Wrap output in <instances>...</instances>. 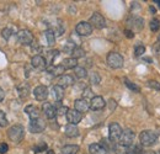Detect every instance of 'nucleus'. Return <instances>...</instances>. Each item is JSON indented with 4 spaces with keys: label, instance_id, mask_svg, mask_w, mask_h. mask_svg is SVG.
<instances>
[{
    "label": "nucleus",
    "instance_id": "nucleus-1",
    "mask_svg": "<svg viewBox=\"0 0 160 154\" xmlns=\"http://www.w3.org/2000/svg\"><path fill=\"white\" fill-rule=\"evenodd\" d=\"M8 136L12 142L20 143L21 141L23 139V137H25V130H23V127L21 125H14L12 127L9 128Z\"/></svg>",
    "mask_w": 160,
    "mask_h": 154
},
{
    "label": "nucleus",
    "instance_id": "nucleus-2",
    "mask_svg": "<svg viewBox=\"0 0 160 154\" xmlns=\"http://www.w3.org/2000/svg\"><path fill=\"white\" fill-rule=\"evenodd\" d=\"M157 139H158L157 133L153 132V131H149V130L143 131L139 135L140 144L144 146V147H150V146H153V144L157 142Z\"/></svg>",
    "mask_w": 160,
    "mask_h": 154
},
{
    "label": "nucleus",
    "instance_id": "nucleus-3",
    "mask_svg": "<svg viewBox=\"0 0 160 154\" xmlns=\"http://www.w3.org/2000/svg\"><path fill=\"white\" fill-rule=\"evenodd\" d=\"M123 57L117 52H110L107 54V64L112 68V69H118L123 67Z\"/></svg>",
    "mask_w": 160,
    "mask_h": 154
},
{
    "label": "nucleus",
    "instance_id": "nucleus-4",
    "mask_svg": "<svg viewBox=\"0 0 160 154\" xmlns=\"http://www.w3.org/2000/svg\"><path fill=\"white\" fill-rule=\"evenodd\" d=\"M134 138H136L134 132L127 128V130L122 131V135H121V138L118 142H120L121 146H123V147H131L133 144V142H134Z\"/></svg>",
    "mask_w": 160,
    "mask_h": 154
},
{
    "label": "nucleus",
    "instance_id": "nucleus-5",
    "mask_svg": "<svg viewBox=\"0 0 160 154\" xmlns=\"http://www.w3.org/2000/svg\"><path fill=\"white\" fill-rule=\"evenodd\" d=\"M121 135H122V128H121L120 125L116 123V122L111 123L110 127H108V138H110V141L112 143L118 142L121 138Z\"/></svg>",
    "mask_w": 160,
    "mask_h": 154
},
{
    "label": "nucleus",
    "instance_id": "nucleus-6",
    "mask_svg": "<svg viewBox=\"0 0 160 154\" xmlns=\"http://www.w3.org/2000/svg\"><path fill=\"white\" fill-rule=\"evenodd\" d=\"M89 23H90L92 27L99 28V30L106 27V20H105V18H103L101 14H99V13H95V14L91 15V18L89 20Z\"/></svg>",
    "mask_w": 160,
    "mask_h": 154
},
{
    "label": "nucleus",
    "instance_id": "nucleus-7",
    "mask_svg": "<svg viewBox=\"0 0 160 154\" xmlns=\"http://www.w3.org/2000/svg\"><path fill=\"white\" fill-rule=\"evenodd\" d=\"M18 41L23 46H28L33 43V35L28 30H21L18 32Z\"/></svg>",
    "mask_w": 160,
    "mask_h": 154
},
{
    "label": "nucleus",
    "instance_id": "nucleus-8",
    "mask_svg": "<svg viewBox=\"0 0 160 154\" xmlns=\"http://www.w3.org/2000/svg\"><path fill=\"white\" fill-rule=\"evenodd\" d=\"M46 128V122L42 118H37V120H31L30 125H28V130L32 133H41L43 132Z\"/></svg>",
    "mask_w": 160,
    "mask_h": 154
},
{
    "label": "nucleus",
    "instance_id": "nucleus-9",
    "mask_svg": "<svg viewBox=\"0 0 160 154\" xmlns=\"http://www.w3.org/2000/svg\"><path fill=\"white\" fill-rule=\"evenodd\" d=\"M75 31H77V33L80 35V36H89V35H91V32H92V26H91L89 22L81 21V22H79V23L77 25Z\"/></svg>",
    "mask_w": 160,
    "mask_h": 154
},
{
    "label": "nucleus",
    "instance_id": "nucleus-10",
    "mask_svg": "<svg viewBox=\"0 0 160 154\" xmlns=\"http://www.w3.org/2000/svg\"><path fill=\"white\" fill-rule=\"evenodd\" d=\"M31 64H32L33 68L40 69V70H43V69H47V64H48V63H47L46 58L40 56V54H37V56L32 57V59H31Z\"/></svg>",
    "mask_w": 160,
    "mask_h": 154
},
{
    "label": "nucleus",
    "instance_id": "nucleus-11",
    "mask_svg": "<svg viewBox=\"0 0 160 154\" xmlns=\"http://www.w3.org/2000/svg\"><path fill=\"white\" fill-rule=\"evenodd\" d=\"M33 95H35L37 101H44L48 97V89H47V86H44V85L36 86L35 90H33Z\"/></svg>",
    "mask_w": 160,
    "mask_h": 154
},
{
    "label": "nucleus",
    "instance_id": "nucleus-12",
    "mask_svg": "<svg viewBox=\"0 0 160 154\" xmlns=\"http://www.w3.org/2000/svg\"><path fill=\"white\" fill-rule=\"evenodd\" d=\"M89 109H90V102L88 100H85V99H78V100H75V102H74V110L79 111L80 114H84Z\"/></svg>",
    "mask_w": 160,
    "mask_h": 154
},
{
    "label": "nucleus",
    "instance_id": "nucleus-13",
    "mask_svg": "<svg viewBox=\"0 0 160 154\" xmlns=\"http://www.w3.org/2000/svg\"><path fill=\"white\" fill-rule=\"evenodd\" d=\"M42 110H43V114L46 115V117L49 118V120H52L57 116V109L49 102H44L42 105Z\"/></svg>",
    "mask_w": 160,
    "mask_h": 154
},
{
    "label": "nucleus",
    "instance_id": "nucleus-14",
    "mask_svg": "<svg viewBox=\"0 0 160 154\" xmlns=\"http://www.w3.org/2000/svg\"><path fill=\"white\" fill-rule=\"evenodd\" d=\"M81 118H82V114H80L77 110H69L67 114V120L72 125H78L81 121Z\"/></svg>",
    "mask_w": 160,
    "mask_h": 154
},
{
    "label": "nucleus",
    "instance_id": "nucleus-15",
    "mask_svg": "<svg viewBox=\"0 0 160 154\" xmlns=\"http://www.w3.org/2000/svg\"><path fill=\"white\" fill-rule=\"evenodd\" d=\"M105 105H106V102H105L102 96H95L94 99L90 100V109L94 110V111L102 110L105 107Z\"/></svg>",
    "mask_w": 160,
    "mask_h": 154
},
{
    "label": "nucleus",
    "instance_id": "nucleus-16",
    "mask_svg": "<svg viewBox=\"0 0 160 154\" xmlns=\"http://www.w3.org/2000/svg\"><path fill=\"white\" fill-rule=\"evenodd\" d=\"M57 81H58L57 85H59L62 88H68V86H72L74 84V78L72 75H68V74H63L58 78Z\"/></svg>",
    "mask_w": 160,
    "mask_h": 154
},
{
    "label": "nucleus",
    "instance_id": "nucleus-17",
    "mask_svg": "<svg viewBox=\"0 0 160 154\" xmlns=\"http://www.w3.org/2000/svg\"><path fill=\"white\" fill-rule=\"evenodd\" d=\"M25 112L28 115L31 120H37L40 118V110L35 106V105H28L25 107Z\"/></svg>",
    "mask_w": 160,
    "mask_h": 154
},
{
    "label": "nucleus",
    "instance_id": "nucleus-18",
    "mask_svg": "<svg viewBox=\"0 0 160 154\" xmlns=\"http://www.w3.org/2000/svg\"><path fill=\"white\" fill-rule=\"evenodd\" d=\"M51 75H53V77H60V75H63V73H64V68H63V65L59 64V65H49V67H47V69H46Z\"/></svg>",
    "mask_w": 160,
    "mask_h": 154
},
{
    "label": "nucleus",
    "instance_id": "nucleus-19",
    "mask_svg": "<svg viewBox=\"0 0 160 154\" xmlns=\"http://www.w3.org/2000/svg\"><path fill=\"white\" fill-rule=\"evenodd\" d=\"M64 133H65V136L73 138V137L79 136V128L77 127V125H72V123H69V125L65 126V128H64Z\"/></svg>",
    "mask_w": 160,
    "mask_h": 154
},
{
    "label": "nucleus",
    "instance_id": "nucleus-20",
    "mask_svg": "<svg viewBox=\"0 0 160 154\" xmlns=\"http://www.w3.org/2000/svg\"><path fill=\"white\" fill-rule=\"evenodd\" d=\"M90 154H107V151L101 146L100 143H92L89 146Z\"/></svg>",
    "mask_w": 160,
    "mask_h": 154
},
{
    "label": "nucleus",
    "instance_id": "nucleus-21",
    "mask_svg": "<svg viewBox=\"0 0 160 154\" xmlns=\"http://www.w3.org/2000/svg\"><path fill=\"white\" fill-rule=\"evenodd\" d=\"M60 64L63 65L64 69H73V68L75 69V68L78 67V60H77L75 58H67V59H64Z\"/></svg>",
    "mask_w": 160,
    "mask_h": 154
},
{
    "label": "nucleus",
    "instance_id": "nucleus-22",
    "mask_svg": "<svg viewBox=\"0 0 160 154\" xmlns=\"http://www.w3.org/2000/svg\"><path fill=\"white\" fill-rule=\"evenodd\" d=\"M52 95L57 101H60L64 97V88H62L59 85H54L52 88Z\"/></svg>",
    "mask_w": 160,
    "mask_h": 154
},
{
    "label": "nucleus",
    "instance_id": "nucleus-23",
    "mask_svg": "<svg viewBox=\"0 0 160 154\" xmlns=\"http://www.w3.org/2000/svg\"><path fill=\"white\" fill-rule=\"evenodd\" d=\"M79 151V146L75 144H68L62 148V154H77Z\"/></svg>",
    "mask_w": 160,
    "mask_h": 154
},
{
    "label": "nucleus",
    "instance_id": "nucleus-24",
    "mask_svg": "<svg viewBox=\"0 0 160 154\" xmlns=\"http://www.w3.org/2000/svg\"><path fill=\"white\" fill-rule=\"evenodd\" d=\"M18 91H19V95H20L21 99H25V97H27V96H28V94H30V86H28V84L23 83V84L19 85V88H18Z\"/></svg>",
    "mask_w": 160,
    "mask_h": 154
},
{
    "label": "nucleus",
    "instance_id": "nucleus-25",
    "mask_svg": "<svg viewBox=\"0 0 160 154\" xmlns=\"http://www.w3.org/2000/svg\"><path fill=\"white\" fill-rule=\"evenodd\" d=\"M44 36H46V39H47V43L49 46H53L54 42H56V33L53 32V30H47L44 32Z\"/></svg>",
    "mask_w": 160,
    "mask_h": 154
},
{
    "label": "nucleus",
    "instance_id": "nucleus-26",
    "mask_svg": "<svg viewBox=\"0 0 160 154\" xmlns=\"http://www.w3.org/2000/svg\"><path fill=\"white\" fill-rule=\"evenodd\" d=\"M75 43L74 42H72V41H69V42H67L65 44H64V47H63V51L65 52V53H73V51L75 49Z\"/></svg>",
    "mask_w": 160,
    "mask_h": 154
},
{
    "label": "nucleus",
    "instance_id": "nucleus-27",
    "mask_svg": "<svg viewBox=\"0 0 160 154\" xmlns=\"http://www.w3.org/2000/svg\"><path fill=\"white\" fill-rule=\"evenodd\" d=\"M84 56H85V51H84L81 47H75V49H74L73 53H72V58H75V59L82 58Z\"/></svg>",
    "mask_w": 160,
    "mask_h": 154
},
{
    "label": "nucleus",
    "instance_id": "nucleus-28",
    "mask_svg": "<svg viewBox=\"0 0 160 154\" xmlns=\"http://www.w3.org/2000/svg\"><path fill=\"white\" fill-rule=\"evenodd\" d=\"M124 84H126V85H127V86H128V88H129V89H131L132 91H136V93H139V91H140V88H139V86H138L137 84L132 83V81H131L129 79H127V78L124 79Z\"/></svg>",
    "mask_w": 160,
    "mask_h": 154
},
{
    "label": "nucleus",
    "instance_id": "nucleus-29",
    "mask_svg": "<svg viewBox=\"0 0 160 154\" xmlns=\"http://www.w3.org/2000/svg\"><path fill=\"white\" fill-rule=\"evenodd\" d=\"M74 73H75V75L79 78V79H82V78H85L86 75H88L86 69L82 68V67H77V68L74 69Z\"/></svg>",
    "mask_w": 160,
    "mask_h": 154
},
{
    "label": "nucleus",
    "instance_id": "nucleus-30",
    "mask_svg": "<svg viewBox=\"0 0 160 154\" xmlns=\"http://www.w3.org/2000/svg\"><path fill=\"white\" fill-rule=\"evenodd\" d=\"M100 81H101L100 75H99L96 72H92V73H91V75H90V83H91V84L98 85V84H100Z\"/></svg>",
    "mask_w": 160,
    "mask_h": 154
},
{
    "label": "nucleus",
    "instance_id": "nucleus-31",
    "mask_svg": "<svg viewBox=\"0 0 160 154\" xmlns=\"http://www.w3.org/2000/svg\"><path fill=\"white\" fill-rule=\"evenodd\" d=\"M43 151H47V144H46L44 142H41L37 146L33 147V152H35V153H41V152H43Z\"/></svg>",
    "mask_w": 160,
    "mask_h": 154
},
{
    "label": "nucleus",
    "instance_id": "nucleus-32",
    "mask_svg": "<svg viewBox=\"0 0 160 154\" xmlns=\"http://www.w3.org/2000/svg\"><path fill=\"white\" fill-rule=\"evenodd\" d=\"M160 28V21L158 19H153L150 21V30L153 32H157Z\"/></svg>",
    "mask_w": 160,
    "mask_h": 154
},
{
    "label": "nucleus",
    "instance_id": "nucleus-33",
    "mask_svg": "<svg viewBox=\"0 0 160 154\" xmlns=\"http://www.w3.org/2000/svg\"><path fill=\"white\" fill-rule=\"evenodd\" d=\"M58 54H59V52H58V51H48V52H47V58H46L47 63H51V62L57 57Z\"/></svg>",
    "mask_w": 160,
    "mask_h": 154
},
{
    "label": "nucleus",
    "instance_id": "nucleus-34",
    "mask_svg": "<svg viewBox=\"0 0 160 154\" xmlns=\"http://www.w3.org/2000/svg\"><path fill=\"white\" fill-rule=\"evenodd\" d=\"M1 35H2V37L6 39H10V37L14 35V31H12V28H9V27H6V28H4L2 30V32H1Z\"/></svg>",
    "mask_w": 160,
    "mask_h": 154
},
{
    "label": "nucleus",
    "instance_id": "nucleus-35",
    "mask_svg": "<svg viewBox=\"0 0 160 154\" xmlns=\"http://www.w3.org/2000/svg\"><path fill=\"white\" fill-rule=\"evenodd\" d=\"M148 86L152 88V89H154V90L160 91V83L157 81V80H149V81H148Z\"/></svg>",
    "mask_w": 160,
    "mask_h": 154
},
{
    "label": "nucleus",
    "instance_id": "nucleus-36",
    "mask_svg": "<svg viewBox=\"0 0 160 154\" xmlns=\"http://www.w3.org/2000/svg\"><path fill=\"white\" fill-rule=\"evenodd\" d=\"M8 126V118L4 111H0V127H5Z\"/></svg>",
    "mask_w": 160,
    "mask_h": 154
},
{
    "label": "nucleus",
    "instance_id": "nucleus-37",
    "mask_svg": "<svg viewBox=\"0 0 160 154\" xmlns=\"http://www.w3.org/2000/svg\"><path fill=\"white\" fill-rule=\"evenodd\" d=\"M94 94L91 93V90L89 89V88H86L84 91H82V99H85V100H88V99H94Z\"/></svg>",
    "mask_w": 160,
    "mask_h": 154
},
{
    "label": "nucleus",
    "instance_id": "nucleus-38",
    "mask_svg": "<svg viewBox=\"0 0 160 154\" xmlns=\"http://www.w3.org/2000/svg\"><path fill=\"white\" fill-rule=\"evenodd\" d=\"M144 52H145V47H144V46H137L136 49H134V56H136V57H139Z\"/></svg>",
    "mask_w": 160,
    "mask_h": 154
},
{
    "label": "nucleus",
    "instance_id": "nucleus-39",
    "mask_svg": "<svg viewBox=\"0 0 160 154\" xmlns=\"http://www.w3.org/2000/svg\"><path fill=\"white\" fill-rule=\"evenodd\" d=\"M68 111H69V109L67 107V106H60L59 109H57V115H60V116H67L68 114Z\"/></svg>",
    "mask_w": 160,
    "mask_h": 154
},
{
    "label": "nucleus",
    "instance_id": "nucleus-40",
    "mask_svg": "<svg viewBox=\"0 0 160 154\" xmlns=\"http://www.w3.org/2000/svg\"><path fill=\"white\" fill-rule=\"evenodd\" d=\"M8 151H9V146L6 143H1L0 144V154L8 153Z\"/></svg>",
    "mask_w": 160,
    "mask_h": 154
},
{
    "label": "nucleus",
    "instance_id": "nucleus-41",
    "mask_svg": "<svg viewBox=\"0 0 160 154\" xmlns=\"http://www.w3.org/2000/svg\"><path fill=\"white\" fill-rule=\"evenodd\" d=\"M124 35H126L128 38H132V37H134V32H132L131 30H126V31H124Z\"/></svg>",
    "mask_w": 160,
    "mask_h": 154
},
{
    "label": "nucleus",
    "instance_id": "nucleus-42",
    "mask_svg": "<svg viewBox=\"0 0 160 154\" xmlns=\"http://www.w3.org/2000/svg\"><path fill=\"white\" fill-rule=\"evenodd\" d=\"M4 97H5V93H4V90L0 88V102L4 100Z\"/></svg>",
    "mask_w": 160,
    "mask_h": 154
},
{
    "label": "nucleus",
    "instance_id": "nucleus-43",
    "mask_svg": "<svg viewBox=\"0 0 160 154\" xmlns=\"http://www.w3.org/2000/svg\"><path fill=\"white\" fill-rule=\"evenodd\" d=\"M140 154H157V153H154L153 151H143Z\"/></svg>",
    "mask_w": 160,
    "mask_h": 154
},
{
    "label": "nucleus",
    "instance_id": "nucleus-44",
    "mask_svg": "<svg viewBox=\"0 0 160 154\" xmlns=\"http://www.w3.org/2000/svg\"><path fill=\"white\" fill-rule=\"evenodd\" d=\"M149 10H150V13H152V14H155V13H157L155 8H153V6H150V8H149Z\"/></svg>",
    "mask_w": 160,
    "mask_h": 154
},
{
    "label": "nucleus",
    "instance_id": "nucleus-45",
    "mask_svg": "<svg viewBox=\"0 0 160 154\" xmlns=\"http://www.w3.org/2000/svg\"><path fill=\"white\" fill-rule=\"evenodd\" d=\"M46 154H56V153H54V151L49 149V151H47V153H46Z\"/></svg>",
    "mask_w": 160,
    "mask_h": 154
},
{
    "label": "nucleus",
    "instance_id": "nucleus-46",
    "mask_svg": "<svg viewBox=\"0 0 160 154\" xmlns=\"http://www.w3.org/2000/svg\"><path fill=\"white\" fill-rule=\"evenodd\" d=\"M155 3L158 4V6H159V8H160V0H155Z\"/></svg>",
    "mask_w": 160,
    "mask_h": 154
},
{
    "label": "nucleus",
    "instance_id": "nucleus-47",
    "mask_svg": "<svg viewBox=\"0 0 160 154\" xmlns=\"http://www.w3.org/2000/svg\"><path fill=\"white\" fill-rule=\"evenodd\" d=\"M157 154H160V149L158 151V152H157Z\"/></svg>",
    "mask_w": 160,
    "mask_h": 154
},
{
    "label": "nucleus",
    "instance_id": "nucleus-48",
    "mask_svg": "<svg viewBox=\"0 0 160 154\" xmlns=\"http://www.w3.org/2000/svg\"><path fill=\"white\" fill-rule=\"evenodd\" d=\"M159 39H160V38H159Z\"/></svg>",
    "mask_w": 160,
    "mask_h": 154
}]
</instances>
